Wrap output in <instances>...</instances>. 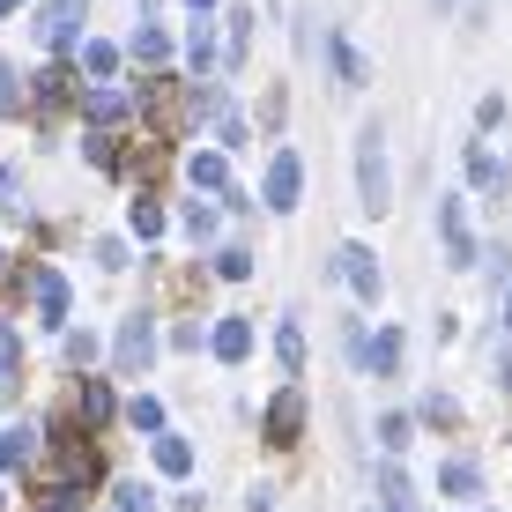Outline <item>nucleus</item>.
Here are the masks:
<instances>
[{
  "instance_id": "30",
  "label": "nucleus",
  "mask_w": 512,
  "mask_h": 512,
  "mask_svg": "<svg viewBox=\"0 0 512 512\" xmlns=\"http://www.w3.org/2000/svg\"><path fill=\"white\" fill-rule=\"evenodd\" d=\"M216 275H231V282H238V275H253V253H223V260H216Z\"/></svg>"
},
{
  "instance_id": "21",
  "label": "nucleus",
  "mask_w": 512,
  "mask_h": 512,
  "mask_svg": "<svg viewBox=\"0 0 512 512\" xmlns=\"http://www.w3.org/2000/svg\"><path fill=\"white\" fill-rule=\"evenodd\" d=\"M67 82H75L67 67H52V75H38V104H67Z\"/></svg>"
},
{
  "instance_id": "4",
  "label": "nucleus",
  "mask_w": 512,
  "mask_h": 512,
  "mask_svg": "<svg viewBox=\"0 0 512 512\" xmlns=\"http://www.w3.org/2000/svg\"><path fill=\"white\" fill-rule=\"evenodd\" d=\"M334 260H342V282H349V290H357L364 305H379V260L364 253V245H342Z\"/></svg>"
},
{
  "instance_id": "33",
  "label": "nucleus",
  "mask_w": 512,
  "mask_h": 512,
  "mask_svg": "<svg viewBox=\"0 0 512 512\" xmlns=\"http://www.w3.org/2000/svg\"><path fill=\"white\" fill-rule=\"evenodd\" d=\"M0 8H23V0H0Z\"/></svg>"
},
{
  "instance_id": "6",
  "label": "nucleus",
  "mask_w": 512,
  "mask_h": 512,
  "mask_svg": "<svg viewBox=\"0 0 512 512\" xmlns=\"http://www.w3.org/2000/svg\"><path fill=\"white\" fill-rule=\"evenodd\" d=\"M438 231H446V253H453V268H475V238H468V216H461V201H438Z\"/></svg>"
},
{
  "instance_id": "29",
  "label": "nucleus",
  "mask_w": 512,
  "mask_h": 512,
  "mask_svg": "<svg viewBox=\"0 0 512 512\" xmlns=\"http://www.w3.org/2000/svg\"><path fill=\"white\" fill-rule=\"evenodd\" d=\"M475 127H505V97H483V104H475Z\"/></svg>"
},
{
  "instance_id": "20",
  "label": "nucleus",
  "mask_w": 512,
  "mask_h": 512,
  "mask_svg": "<svg viewBox=\"0 0 512 512\" xmlns=\"http://www.w3.org/2000/svg\"><path fill=\"white\" fill-rule=\"evenodd\" d=\"M275 349H282V372H297V364H305V334H297V327H282Z\"/></svg>"
},
{
  "instance_id": "10",
  "label": "nucleus",
  "mask_w": 512,
  "mask_h": 512,
  "mask_svg": "<svg viewBox=\"0 0 512 512\" xmlns=\"http://www.w3.org/2000/svg\"><path fill=\"white\" fill-rule=\"evenodd\" d=\"M208 342H216L223 364H245V349H253V327H245V320H216V334H208Z\"/></svg>"
},
{
  "instance_id": "7",
  "label": "nucleus",
  "mask_w": 512,
  "mask_h": 512,
  "mask_svg": "<svg viewBox=\"0 0 512 512\" xmlns=\"http://www.w3.org/2000/svg\"><path fill=\"white\" fill-rule=\"evenodd\" d=\"M149 349H156V327L134 312V320L119 327V372H141V364H149Z\"/></svg>"
},
{
  "instance_id": "12",
  "label": "nucleus",
  "mask_w": 512,
  "mask_h": 512,
  "mask_svg": "<svg viewBox=\"0 0 512 512\" xmlns=\"http://www.w3.org/2000/svg\"><path fill=\"white\" fill-rule=\"evenodd\" d=\"M186 179L201 186V193H223V186H231V171H223V156H193V164H186Z\"/></svg>"
},
{
  "instance_id": "2",
  "label": "nucleus",
  "mask_w": 512,
  "mask_h": 512,
  "mask_svg": "<svg viewBox=\"0 0 512 512\" xmlns=\"http://www.w3.org/2000/svg\"><path fill=\"white\" fill-rule=\"evenodd\" d=\"M297 186H305V164H297V149H275V164H268V186H260V193H268V208H275V216H290V208H297Z\"/></svg>"
},
{
  "instance_id": "14",
  "label": "nucleus",
  "mask_w": 512,
  "mask_h": 512,
  "mask_svg": "<svg viewBox=\"0 0 512 512\" xmlns=\"http://www.w3.org/2000/svg\"><path fill=\"white\" fill-rule=\"evenodd\" d=\"M156 468H164V475H186V468H193V446H186V438H156Z\"/></svg>"
},
{
  "instance_id": "5",
  "label": "nucleus",
  "mask_w": 512,
  "mask_h": 512,
  "mask_svg": "<svg viewBox=\"0 0 512 512\" xmlns=\"http://www.w3.org/2000/svg\"><path fill=\"white\" fill-rule=\"evenodd\" d=\"M38 38L45 45H75L82 38V0H52V8L38 15Z\"/></svg>"
},
{
  "instance_id": "8",
  "label": "nucleus",
  "mask_w": 512,
  "mask_h": 512,
  "mask_svg": "<svg viewBox=\"0 0 512 512\" xmlns=\"http://www.w3.org/2000/svg\"><path fill=\"white\" fill-rule=\"evenodd\" d=\"M30 290H38V320H67V275L60 268H38Z\"/></svg>"
},
{
  "instance_id": "35",
  "label": "nucleus",
  "mask_w": 512,
  "mask_h": 512,
  "mask_svg": "<svg viewBox=\"0 0 512 512\" xmlns=\"http://www.w3.org/2000/svg\"><path fill=\"white\" fill-rule=\"evenodd\" d=\"M438 8H453V0H438Z\"/></svg>"
},
{
  "instance_id": "18",
  "label": "nucleus",
  "mask_w": 512,
  "mask_h": 512,
  "mask_svg": "<svg viewBox=\"0 0 512 512\" xmlns=\"http://www.w3.org/2000/svg\"><path fill=\"white\" fill-rule=\"evenodd\" d=\"M468 179H475V186H498L505 171H498V156H490V149H468Z\"/></svg>"
},
{
  "instance_id": "15",
  "label": "nucleus",
  "mask_w": 512,
  "mask_h": 512,
  "mask_svg": "<svg viewBox=\"0 0 512 512\" xmlns=\"http://www.w3.org/2000/svg\"><path fill=\"white\" fill-rule=\"evenodd\" d=\"M134 60L164 67V60H171V38H164V30H134Z\"/></svg>"
},
{
  "instance_id": "13",
  "label": "nucleus",
  "mask_w": 512,
  "mask_h": 512,
  "mask_svg": "<svg viewBox=\"0 0 512 512\" xmlns=\"http://www.w3.org/2000/svg\"><path fill=\"white\" fill-rule=\"evenodd\" d=\"M357 357L372 364V372H394V364H401V334H379V342H364Z\"/></svg>"
},
{
  "instance_id": "23",
  "label": "nucleus",
  "mask_w": 512,
  "mask_h": 512,
  "mask_svg": "<svg viewBox=\"0 0 512 512\" xmlns=\"http://www.w3.org/2000/svg\"><path fill=\"white\" fill-rule=\"evenodd\" d=\"M223 23H231V67H238V60H245V30H253V15H245V8H231Z\"/></svg>"
},
{
  "instance_id": "1",
  "label": "nucleus",
  "mask_w": 512,
  "mask_h": 512,
  "mask_svg": "<svg viewBox=\"0 0 512 512\" xmlns=\"http://www.w3.org/2000/svg\"><path fill=\"white\" fill-rule=\"evenodd\" d=\"M357 208L364 216H386V208H394V171H386V134L379 127L357 134Z\"/></svg>"
},
{
  "instance_id": "26",
  "label": "nucleus",
  "mask_w": 512,
  "mask_h": 512,
  "mask_svg": "<svg viewBox=\"0 0 512 512\" xmlns=\"http://www.w3.org/2000/svg\"><path fill=\"white\" fill-rule=\"evenodd\" d=\"M15 386V327H0V394Z\"/></svg>"
},
{
  "instance_id": "3",
  "label": "nucleus",
  "mask_w": 512,
  "mask_h": 512,
  "mask_svg": "<svg viewBox=\"0 0 512 512\" xmlns=\"http://www.w3.org/2000/svg\"><path fill=\"white\" fill-rule=\"evenodd\" d=\"M297 431H305V394L282 386V394L268 401V438H275V446H297Z\"/></svg>"
},
{
  "instance_id": "17",
  "label": "nucleus",
  "mask_w": 512,
  "mask_h": 512,
  "mask_svg": "<svg viewBox=\"0 0 512 512\" xmlns=\"http://www.w3.org/2000/svg\"><path fill=\"white\" fill-rule=\"evenodd\" d=\"M90 119H97V127H112V119H127V97H119V90H90Z\"/></svg>"
},
{
  "instance_id": "19",
  "label": "nucleus",
  "mask_w": 512,
  "mask_h": 512,
  "mask_svg": "<svg viewBox=\"0 0 512 512\" xmlns=\"http://www.w3.org/2000/svg\"><path fill=\"white\" fill-rule=\"evenodd\" d=\"M82 67H90V75H112V67H119V52L104 45V38H90V45H82Z\"/></svg>"
},
{
  "instance_id": "22",
  "label": "nucleus",
  "mask_w": 512,
  "mask_h": 512,
  "mask_svg": "<svg viewBox=\"0 0 512 512\" xmlns=\"http://www.w3.org/2000/svg\"><path fill=\"white\" fill-rule=\"evenodd\" d=\"M127 423H134V431H164V409H156V401H149V394H141V401H134V409H127Z\"/></svg>"
},
{
  "instance_id": "11",
  "label": "nucleus",
  "mask_w": 512,
  "mask_h": 512,
  "mask_svg": "<svg viewBox=\"0 0 512 512\" xmlns=\"http://www.w3.org/2000/svg\"><path fill=\"white\" fill-rule=\"evenodd\" d=\"M438 490H446V498H475V490H483V468L475 461H446L438 468Z\"/></svg>"
},
{
  "instance_id": "36",
  "label": "nucleus",
  "mask_w": 512,
  "mask_h": 512,
  "mask_svg": "<svg viewBox=\"0 0 512 512\" xmlns=\"http://www.w3.org/2000/svg\"><path fill=\"white\" fill-rule=\"evenodd\" d=\"M119 512H127V505H119Z\"/></svg>"
},
{
  "instance_id": "27",
  "label": "nucleus",
  "mask_w": 512,
  "mask_h": 512,
  "mask_svg": "<svg viewBox=\"0 0 512 512\" xmlns=\"http://www.w3.org/2000/svg\"><path fill=\"white\" fill-rule=\"evenodd\" d=\"M186 231H193V238H216V208L193 201V208H186Z\"/></svg>"
},
{
  "instance_id": "32",
  "label": "nucleus",
  "mask_w": 512,
  "mask_h": 512,
  "mask_svg": "<svg viewBox=\"0 0 512 512\" xmlns=\"http://www.w3.org/2000/svg\"><path fill=\"white\" fill-rule=\"evenodd\" d=\"M193 8H216V0H193Z\"/></svg>"
},
{
  "instance_id": "16",
  "label": "nucleus",
  "mask_w": 512,
  "mask_h": 512,
  "mask_svg": "<svg viewBox=\"0 0 512 512\" xmlns=\"http://www.w3.org/2000/svg\"><path fill=\"white\" fill-rule=\"evenodd\" d=\"M82 416H90V423L112 416V386H104V379H82Z\"/></svg>"
},
{
  "instance_id": "25",
  "label": "nucleus",
  "mask_w": 512,
  "mask_h": 512,
  "mask_svg": "<svg viewBox=\"0 0 512 512\" xmlns=\"http://www.w3.org/2000/svg\"><path fill=\"white\" fill-rule=\"evenodd\" d=\"M164 231V208H149V201H134V238H156Z\"/></svg>"
},
{
  "instance_id": "31",
  "label": "nucleus",
  "mask_w": 512,
  "mask_h": 512,
  "mask_svg": "<svg viewBox=\"0 0 512 512\" xmlns=\"http://www.w3.org/2000/svg\"><path fill=\"white\" fill-rule=\"evenodd\" d=\"M0 112H23V90H15V75L0 67Z\"/></svg>"
},
{
  "instance_id": "34",
  "label": "nucleus",
  "mask_w": 512,
  "mask_h": 512,
  "mask_svg": "<svg viewBox=\"0 0 512 512\" xmlns=\"http://www.w3.org/2000/svg\"><path fill=\"white\" fill-rule=\"evenodd\" d=\"M505 327H512V305H505Z\"/></svg>"
},
{
  "instance_id": "24",
  "label": "nucleus",
  "mask_w": 512,
  "mask_h": 512,
  "mask_svg": "<svg viewBox=\"0 0 512 512\" xmlns=\"http://www.w3.org/2000/svg\"><path fill=\"white\" fill-rule=\"evenodd\" d=\"M334 67H342V82H349V90H357V82H364V60H357V52H349L342 38H334Z\"/></svg>"
},
{
  "instance_id": "9",
  "label": "nucleus",
  "mask_w": 512,
  "mask_h": 512,
  "mask_svg": "<svg viewBox=\"0 0 512 512\" xmlns=\"http://www.w3.org/2000/svg\"><path fill=\"white\" fill-rule=\"evenodd\" d=\"M30 453H38V431H30V423H8V431H0V475L30 468Z\"/></svg>"
},
{
  "instance_id": "28",
  "label": "nucleus",
  "mask_w": 512,
  "mask_h": 512,
  "mask_svg": "<svg viewBox=\"0 0 512 512\" xmlns=\"http://www.w3.org/2000/svg\"><path fill=\"white\" fill-rule=\"evenodd\" d=\"M379 438H386V453H401V446H409V416H386Z\"/></svg>"
}]
</instances>
